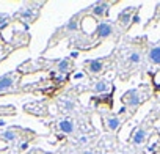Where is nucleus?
<instances>
[{"instance_id":"nucleus-1","label":"nucleus","mask_w":160,"mask_h":154,"mask_svg":"<svg viewBox=\"0 0 160 154\" xmlns=\"http://www.w3.org/2000/svg\"><path fill=\"white\" fill-rule=\"evenodd\" d=\"M121 102H124V105H129V107H137L141 102V96L137 90H130L121 98Z\"/></svg>"},{"instance_id":"nucleus-2","label":"nucleus","mask_w":160,"mask_h":154,"mask_svg":"<svg viewBox=\"0 0 160 154\" xmlns=\"http://www.w3.org/2000/svg\"><path fill=\"white\" fill-rule=\"evenodd\" d=\"M14 87V77L13 74H5L0 77V93H5V91H10L13 90Z\"/></svg>"},{"instance_id":"nucleus-3","label":"nucleus","mask_w":160,"mask_h":154,"mask_svg":"<svg viewBox=\"0 0 160 154\" xmlns=\"http://www.w3.org/2000/svg\"><path fill=\"white\" fill-rule=\"evenodd\" d=\"M146 138H148L146 129L140 127V129H137V131L133 132V135H132V143H133V145H143V143L146 141Z\"/></svg>"},{"instance_id":"nucleus-4","label":"nucleus","mask_w":160,"mask_h":154,"mask_svg":"<svg viewBox=\"0 0 160 154\" xmlns=\"http://www.w3.org/2000/svg\"><path fill=\"white\" fill-rule=\"evenodd\" d=\"M98 35L101 36V38H108L112 33H113V27H112V24H107V22H101L99 25H98Z\"/></svg>"},{"instance_id":"nucleus-5","label":"nucleus","mask_w":160,"mask_h":154,"mask_svg":"<svg viewBox=\"0 0 160 154\" xmlns=\"http://www.w3.org/2000/svg\"><path fill=\"white\" fill-rule=\"evenodd\" d=\"M88 68H90V72L96 74V72H101L102 68H104V60L102 58H96V60H90L88 61Z\"/></svg>"},{"instance_id":"nucleus-6","label":"nucleus","mask_w":160,"mask_h":154,"mask_svg":"<svg viewBox=\"0 0 160 154\" xmlns=\"http://www.w3.org/2000/svg\"><path fill=\"white\" fill-rule=\"evenodd\" d=\"M130 10H133V8H126L122 13H119V16H118V22L122 25V27H127L129 25V22L132 21V18H130Z\"/></svg>"},{"instance_id":"nucleus-7","label":"nucleus","mask_w":160,"mask_h":154,"mask_svg":"<svg viewBox=\"0 0 160 154\" xmlns=\"http://www.w3.org/2000/svg\"><path fill=\"white\" fill-rule=\"evenodd\" d=\"M58 129L64 134H72L74 132V123L71 120H61L58 123Z\"/></svg>"},{"instance_id":"nucleus-8","label":"nucleus","mask_w":160,"mask_h":154,"mask_svg":"<svg viewBox=\"0 0 160 154\" xmlns=\"http://www.w3.org/2000/svg\"><path fill=\"white\" fill-rule=\"evenodd\" d=\"M149 60L154 64H160V46H155L149 50Z\"/></svg>"},{"instance_id":"nucleus-9","label":"nucleus","mask_w":160,"mask_h":154,"mask_svg":"<svg viewBox=\"0 0 160 154\" xmlns=\"http://www.w3.org/2000/svg\"><path fill=\"white\" fill-rule=\"evenodd\" d=\"M121 126V120L118 118V116H110L108 120H107V129L108 131H116L118 127Z\"/></svg>"},{"instance_id":"nucleus-10","label":"nucleus","mask_w":160,"mask_h":154,"mask_svg":"<svg viewBox=\"0 0 160 154\" xmlns=\"http://www.w3.org/2000/svg\"><path fill=\"white\" fill-rule=\"evenodd\" d=\"M107 8H108V3L101 2V3H98V5L94 7L93 14H94V16H104V14H107Z\"/></svg>"},{"instance_id":"nucleus-11","label":"nucleus","mask_w":160,"mask_h":154,"mask_svg":"<svg viewBox=\"0 0 160 154\" xmlns=\"http://www.w3.org/2000/svg\"><path fill=\"white\" fill-rule=\"evenodd\" d=\"M108 88H110V84H108L107 80H99V82L94 85V91H96V93H105Z\"/></svg>"},{"instance_id":"nucleus-12","label":"nucleus","mask_w":160,"mask_h":154,"mask_svg":"<svg viewBox=\"0 0 160 154\" xmlns=\"http://www.w3.org/2000/svg\"><path fill=\"white\" fill-rule=\"evenodd\" d=\"M2 137H3V140H7V141H14V140L18 138V134H16L14 131H5V132L2 134Z\"/></svg>"},{"instance_id":"nucleus-13","label":"nucleus","mask_w":160,"mask_h":154,"mask_svg":"<svg viewBox=\"0 0 160 154\" xmlns=\"http://www.w3.org/2000/svg\"><path fill=\"white\" fill-rule=\"evenodd\" d=\"M68 69H69V60H68V58L60 60V63H58V71H60V72H66Z\"/></svg>"},{"instance_id":"nucleus-14","label":"nucleus","mask_w":160,"mask_h":154,"mask_svg":"<svg viewBox=\"0 0 160 154\" xmlns=\"http://www.w3.org/2000/svg\"><path fill=\"white\" fill-rule=\"evenodd\" d=\"M129 60H130V63H133V64H138V63L141 61V54H140V52H133V54H130Z\"/></svg>"},{"instance_id":"nucleus-15","label":"nucleus","mask_w":160,"mask_h":154,"mask_svg":"<svg viewBox=\"0 0 160 154\" xmlns=\"http://www.w3.org/2000/svg\"><path fill=\"white\" fill-rule=\"evenodd\" d=\"M66 28H68V30H71V32H74V30H77V28H78V22H77L75 19H71V21L68 22Z\"/></svg>"},{"instance_id":"nucleus-16","label":"nucleus","mask_w":160,"mask_h":154,"mask_svg":"<svg viewBox=\"0 0 160 154\" xmlns=\"http://www.w3.org/2000/svg\"><path fill=\"white\" fill-rule=\"evenodd\" d=\"M32 14H33V13H32L30 10H24V11H21V16H22V18H30Z\"/></svg>"},{"instance_id":"nucleus-17","label":"nucleus","mask_w":160,"mask_h":154,"mask_svg":"<svg viewBox=\"0 0 160 154\" xmlns=\"http://www.w3.org/2000/svg\"><path fill=\"white\" fill-rule=\"evenodd\" d=\"M132 22H133V24H140V16H138V14L133 16V18H132Z\"/></svg>"},{"instance_id":"nucleus-18","label":"nucleus","mask_w":160,"mask_h":154,"mask_svg":"<svg viewBox=\"0 0 160 154\" xmlns=\"http://www.w3.org/2000/svg\"><path fill=\"white\" fill-rule=\"evenodd\" d=\"M27 148H28V143H27V141H24V143L21 145V151H25Z\"/></svg>"},{"instance_id":"nucleus-19","label":"nucleus","mask_w":160,"mask_h":154,"mask_svg":"<svg viewBox=\"0 0 160 154\" xmlns=\"http://www.w3.org/2000/svg\"><path fill=\"white\" fill-rule=\"evenodd\" d=\"M78 141H80V143H87V141H88V137H80Z\"/></svg>"},{"instance_id":"nucleus-20","label":"nucleus","mask_w":160,"mask_h":154,"mask_svg":"<svg viewBox=\"0 0 160 154\" xmlns=\"http://www.w3.org/2000/svg\"><path fill=\"white\" fill-rule=\"evenodd\" d=\"M77 57H78V52H77V50L71 52V58H77Z\"/></svg>"},{"instance_id":"nucleus-21","label":"nucleus","mask_w":160,"mask_h":154,"mask_svg":"<svg viewBox=\"0 0 160 154\" xmlns=\"http://www.w3.org/2000/svg\"><path fill=\"white\" fill-rule=\"evenodd\" d=\"M74 77H75V79H82V77H83V72H77Z\"/></svg>"},{"instance_id":"nucleus-22","label":"nucleus","mask_w":160,"mask_h":154,"mask_svg":"<svg viewBox=\"0 0 160 154\" xmlns=\"http://www.w3.org/2000/svg\"><path fill=\"white\" fill-rule=\"evenodd\" d=\"M83 154H94V152H93V151H85Z\"/></svg>"}]
</instances>
